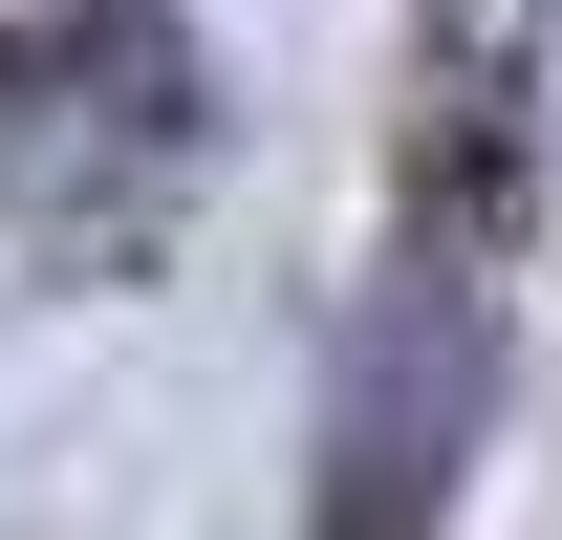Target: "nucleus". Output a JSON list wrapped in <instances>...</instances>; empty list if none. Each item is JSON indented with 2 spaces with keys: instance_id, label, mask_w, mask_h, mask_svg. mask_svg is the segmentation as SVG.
Wrapping results in <instances>:
<instances>
[{
  "instance_id": "1",
  "label": "nucleus",
  "mask_w": 562,
  "mask_h": 540,
  "mask_svg": "<svg viewBox=\"0 0 562 540\" xmlns=\"http://www.w3.org/2000/svg\"><path fill=\"white\" fill-rule=\"evenodd\" d=\"M476 390H497L476 281H412V303L368 325V368H347V519H325V540H412L432 519V454L476 432Z\"/></svg>"
}]
</instances>
